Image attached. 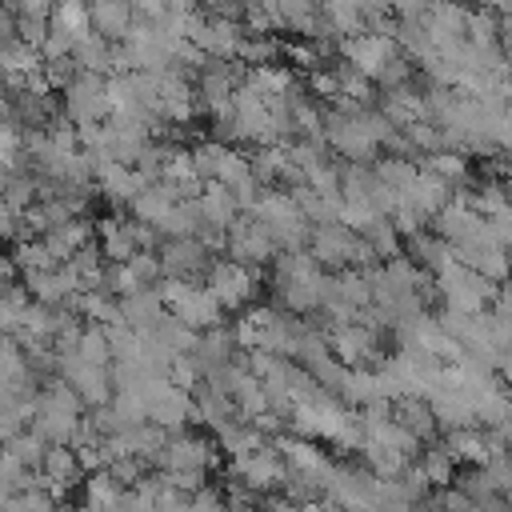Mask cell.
<instances>
[{
    "label": "cell",
    "instance_id": "obj_1",
    "mask_svg": "<svg viewBox=\"0 0 512 512\" xmlns=\"http://www.w3.org/2000/svg\"><path fill=\"white\" fill-rule=\"evenodd\" d=\"M92 28L100 36H128L132 28V4L128 0H92Z\"/></svg>",
    "mask_w": 512,
    "mask_h": 512
},
{
    "label": "cell",
    "instance_id": "obj_2",
    "mask_svg": "<svg viewBox=\"0 0 512 512\" xmlns=\"http://www.w3.org/2000/svg\"><path fill=\"white\" fill-rule=\"evenodd\" d=\"M348 56L364 68V72H376L388 56V40L384 36H360V40H348Z\"/></svg>",
    "mask_w": 512,
    "mask_h": 512
},
{
    "label": "cell",
    "instance_id": "obj_3",
    "mask_svg": "<svg viewBox=\"0 0 512 512\" xmlns=\"http://www.w3.org/2000/svg\"><path fill=\"white\" fill-rule=\"evenodd\" d=\"M76 52H80V60H84L88 68H104V64H108V44H104L96 32H92L88 40H80Z\"/></svg>",
    "mask_w": 512,
    "mask_h": 512
},
{
    "label": "cell",
    "instance_id": "obj_4",
    "mask_svg": "<svg viewBox=\"0 0 512 512\" xmlns=\"http://www.w3.org/2000/svg\"><path fill=\"white\" fill-rule=\"evenodd\" d=\"M468 32L476 44H488L492 40V20L488 16H468Z\"/></svg>",
    "mask_w": 512,
    "mask_h": 512
},
{
    "label": "cell",
    "instance_id": "obj_5",
    "mask_svg": "<svg viewBox=\"0 0 512 512\" xmlns=\"http://www.w3.org/2000/svg\"><path fill=\"white\" fill-rule=\"evenodd\" d=\"M52 4H56V0H20V12H24V16H36V20H44L48 12H56Z\"/></svg>",
    "mask_w": 512,
    "mask_h": 512
},
{
    "label": "cell",
    "instance_id": "obj_6",
    "mask_svg": "<svg viewBox=\"0 0 512 512\" xmlns=\"http://www.w3.org/2000/svg\"><path fill=\"white\" fill-rule=\"evenodd\" d=\"M492 4H496V8H512V0H492Z\"/></svg>",
    "mask_w": 512,
    "mask_h": 512
}]
</instances>
